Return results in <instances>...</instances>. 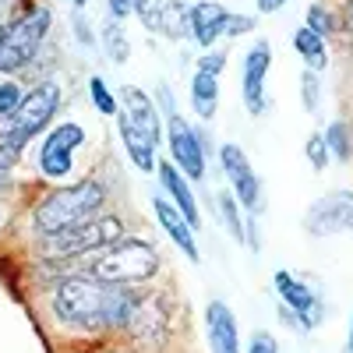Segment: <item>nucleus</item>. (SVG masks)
<instances>
[{
    "label": "nucleus",
    "mask_w": 353,
    "mask_h": 353,
    "mask_svg": "<svg viewBox=\"0 0 353 353\" xmlns=\"http://www.w3.org/2000/svg\"><path fill=\"white\" fill-rule=\"evenodd\" d=\"M304 152H307V163L314 166V170H325L329 166V145H325V134H311L307 138V145H304Z\"/></svg>",
    "instance_id": "28"
},
{
    "label": "nucleus",
    "mask_w": 353,
    "mask_h": 353,
    "mask_svg": "<svg viewBox=\"0 0 353 353\" xmlns=\"http://www.w3.org/2000/svg\"><path fill=\"white\" fill-rule=\"evenodd\" d=\"M145 28H152V32H159V21H163V0H134L131 8Z\"/></svg>",
    "instance_id": "26"
},
{
    "label": "nucleus",
    "mask_w": 353,
    "mask_h": 353,
    "mask_svg": "<svg viewBox=\"0 0 353 353\" xmlns=\"http://www.w3.org/2000/svg\"><path fill=\"white\" fill-rule=\"evenodd\" d=\"M159 272V251L145 241L134 237H121L117 244L103 248L92 254L85 276H92L99 283H113V286H131V283H145Z\"/></svg>",
    "instance_id": "3"
},
{
    "label": "nucleus",
    "mask_w": 353,
    "mask_h": 353,
    "mask_svg": "<svg viewBox=\"0 0 353 353\" xmlns=\"http://www.w3.org/2000/svg\"><path fill=\"white\" fill-rule=\"evenodd\" d=\"M128 329L145 346H163L170 339V307L163 293H149L145 301H134Z\"/></svg>",
    "instance_id": "11"
},
{
    "label": "nucleus",
    "mask_w": 353,
    "mask_h": 353,
    "mask_svg": "<svg viewBox=\"0 0 353 353\" xmlns=\"http://www.w3.org/2000/svg\"><path fill=\"white\" fill-rule=\"evenodd\" d=\"M14 4H18V0H0V28H8V25L14 21V18H11Z\"/></svg>",
    "instance_id": "37"
},
{
    "label": "nucleus",
    "mask_w": 353,
    "mask_h": 353,
    "mask_svg": "<svg viewBox=\"0 0 353 353\" xmlns=\"http://www.w3.org/2000/svg\"><path fill=\"white\" fill-rule=\"evenodd\" d=\"M21 88L14 85V81H4L0 85V117H14L18 113V106H21Z\"/></svg>",
    "instance_id": "30"
},
{
    "label": "nucleus",
    "mask_w": 353,
    "mask_h": 353,
    "mask_svg": "<svg viewBox=\"0 0 353 353\" xmlns=\"http://www.w3.org/2000/svg\"><path fill=\"white\" fill-rule=\"evenodd\" d=\"M121 106H124V117L134 128H141L156 145L163 141V121H159V110H156L149 92H141L138 85H124L121 88Z\"/></svg>",
    "instance_id": "15"
},
{
    "label": "nucleus",
    "mask_w": 353,
    "mask_h": 353,
    "mask_svg": "<svg viewBox=\"0 0 353 353\" xmlns=\"http://www.w3.org/2000/svg\"><path fill=\"white\" fill-rule=\"evenodd\" d=\"M223 64H226V57H223V53H205L201 61H198V71H201V74H216V78H219Z\"/></svg>",
    "instance_id": "35"
},
{
    "label": "nucleus",
    "mask_w": 353,
    "mask_h": 353,
    "mask_svg": "<svg viewBox=\"0 0 353 353\" xmlns=\"http://www.w3.org/2000/svg\"><path fill=\"white\" fill-rule=\"evenodd\" d=\"M307 28H311L314 36H321V39H325V36L332 32V14H329V8L311 4V8H307Z\"/></svg>",
    "instance_id": "29"
},
{
    "label": "nucleus",
    "mask_w": 353,
    "mask_h": 353,
    "mask_svg": "<svg viewBox=\"0 0 353 353\" xmlns=\"http://www.w3.org/2000/svg\"><path fill=\"white\" fill-rule=\"evenodd\" d=\"M276 290H279V301L293 311V314H301V321L307 329L318 325V293L311 286H304L297 276H290V272H276Z\"/></svg>",
    "instance_id": "16"
},
{
    "label": "nucleus",
    "mask_w": 353,
    "mask_h": 353,
    "mask_svg": "<svg viewBox=\"0 0 353 353\" xmlns=\"http://www.w3.org/2000/svg\"><path fill=\"white\" fill-rule=\"evenodd\" d=\"M18 156H21V141H14V138L0 141V173H8L18 163Z\"/></svg>",
    "instance_id": "33"
},
{
    "label": "nucleus",
    "mask_w": 353,
    "mask_h": 353,
    "mask_svg": "<svg viewBox=\"0 0 353 353\" xmlns=\"http://www.w3.org/2000/svg\"><path fill=\"white\" fill-rule=\"evenodd\" d=\"M301 88H304V110H307V113H314V110H318V92H321L318 74H314V71H304Z\"/></svg>",
    "instance_id": "31"
},
{
    "label": "nucleus",
    "mask_w": 353,
    "mask_h": 353,
    "mask_svg": "<svg viewBox=\"0 0 353 353\" xmlns=\"http://www.w3.org/2000/svg\"><path fill=\"white\" fill-rule=\"evenodd\" d=\"M46 32H50V11L46 8H36V11L14 18L8 28H0V74L21 71L39 53Z\"/></svg>",
    "instance_id": "5"
},
{
    "label": "nucleus",
    "mask_w": 353,
    "mask_h": 353,
    "mask_svg": "<svg viewBox=\"0 0 353 353\" xmlns=\"http://www.w3.org/2000/svg\"><path fill=\"white\" fill-rule=\"evenodd\" d=\"M156 170H159V181H163L170 201H173L176 209H181V216L198 230V226H201V212H198V201H194V191H191V184H188V176L176 170L173 163H159Z\"/></svg>",
    "instance_id": "17"
},
{
    "label": "nucleus",
    "mask_w": 353,
    "mask_h": 353,
    "mask_svg": "<svg viewBox=\"0 0 353 353\" xmlns=\"http://www.w3.org/2000/svg\"><path fill=\"white\" fill-rule=\"evenodd\" d=\"M117 131H121V141H124V149H128L131 163H134L141 173H152V170H156V149H159V145H156L149 134H145L141 128H134L124 113L117 117Z\"/></svg>",
    "instance_id": "19"
},
{
    "label": "nucleus",
    "mask_w": 353,
    "mask_h": 353,
    "mask_svg": "<svg viewBox=\"0 0 353 353\" xmlns=\"http://www.w3.org/2000/svg\"><path fill=\"white\" fill-rule=\"evenodd\" d=\"M304 230L311 237H332L353 230V191H329L304 212Z\"/></svg>",
    "instance_id": "8"
},
{
    "label": "nucleus",
    "mask_w": 353,
    "mask_h": 353,
    "mask_svg": "<svg viewBox=\"0 0 353 353\" xmlns=\"http://www.w3.org/2000/svg\"><path fill=\"white\" fill-rule=\"evenodd\" d=\"M219 163H223V173L230 176V188H233V198H237L248 212H258L261 209V181L251 166V159L244 156L241 145L226 141L219 149Z\"/></svg>",
    "instance_id": "9"
},
{
    "label": "nucleus",
    "mask_w": 353,
    "mask_h": 353,
    "mask_svg": "<svg viewBox=\"0 0 353 353\" xmlns=\"http://www.w3.org/2000/svg\"><path fill=\"white\" fill-rule=\"evenodd\" d=\"M152 209H156V219L163 226V233L176 244V251H181L188 261H198V241H194V226L181 216V209L170 201V198H152Z\"/></svg>",
    "instance_id": "13"
},
{
    "label": "nucleus",
    "mask_w": 353,
    "mask_h": 353,
    "mask_svg": "<svg viewBox=\"0 0 353 353\" xmlns=\"http://www.w3.org/2000/svg\"><path fill=\"white\" fill-rule=\"evenodd\" d=\"M283 4H286V0H258V11H261V14H272V11H279Z\"/></svg>",
    "instance_id": "39"
},
{
    "label": "nucleus",
    "mask_w": 353,
    "mask_h": 353,
    "mask_svg": "<svg viewBox=\"0 0 353 353\" xmlns=\"http://www.w3.org/2000/svg\"><path fill=\"white\" fill-rule=\"evenodd\" d=\"M74 28H78V39L88 46V43H92V32H88V25H85V18H81V11L74 14Z\"/></svg>",
    "instance_id": "38"
},
{
    "label": "nucleus",
    "mask_w": 353,
    "mask_h": 353,
    "mask_svg": "<svg viewBox=\"0 0 353 353\" xmlns=\"http://www.w3.org/2000/svg\"><path fill=\"white\" fill-rule=\"evenodd\" d=\"M248 353H279V346H276L272 332H265V329H258V332L251 336V346H248Z\"/></svg>",
    "instance_id": "34"
},
{
    "label": "nucleus",
    "mask_w": 353,
    "mask_h": 353,
    "mask_svg": "<svg viewBox=\"0 0 353 353\" xmlns=\"http://www.w3.org/2000/svg\"><path fill=\"white\" fill-rule=\"evenodd\" d=\"M269 64H272V46L258 39L248 57H244V106L251 117H261L265 113V74H269Z\"/></svg>",
    "instance_id": "12"
},
{
    "label": "nucleus",
    "mask_w": 353,
    "mask_h": 353,
    "mask_svg": "<svg viewBox=\"0 0 353 353\" xmlns=\"http://www.w3.org/2000/svg\"><path fill=\"white\" fill-rule=\"evenodd\" d=\"M343 25L353 28V0H346V8H343Z\"/></svg>",
    "instance_id": "40"
},
{
    "label": "nucleus",
    "mask_w": 353,
    "mask_h": 353,
    "mask_svg": "<svg viewBox=\"0 0 353 353\" xmlns=\"http://www.w3.org/2000/svg\"><path fill=\"white\" fill-rule=\"evenodd\" d=\"M134 293L92 276H71L53 290V314L64 325L78 329H128L134 311Z\"/></svg>",
    "instance_id": "1"
},
{
    "label": "nucleus",
    "mask_w": 353,
    "mask_h": 353,
    "mask_svg": "<svg viewBox=\"0 0 353 353\" xmlns=\"http://www.w3.org/2000/svg\"><path fill=\"white\" fill-rule=\"evenodd\" d=\"M230 11L223 4H216V0H201V4L191 8V39L201 46V50H209L219 36H223V25H226Z\"/></svg>",
    "instance_id": "18"
},
{
    "label": "nucleus",
    "mask_w": 353,
    "mask_h": 353,
    "mask_svg": "<svg viewBox=\"0 0 353 353\" xmlns=\"http://www.w3.org/2000/svg\"><path fill=\"white\" fill-rule=\"evenodd\" d=\"M251 28H254V18H251V14H230V18H226V25H223V36L237 39V36L251 32Z\"/></svg>",
    "instance_id": "32"
},
{
    "label": "nucleus",
    "mask_w": 353,
    "mask_h": 353,
    "mask_svg": "<svg viewBox=\"0 0 353 353\" xmlns=\"http://www.w3.org/2000/svg\"><path fill=\"white\" fill-rule=\"evenodd\" d=\"M191 106L198 113V121H212L219 110V81L216 74H194L191 78Z\"/></svg>",
    "instance_id": "20"
},
{
    "label": "nucleus",
    "mask_w": 353,
    "mask_h": 353,
    "mask_svg": "<svg viewBox=\"0 0 353 353\" xmlns=\"http://www.w3.org/2000/svg\"><path fill=\"white\" fill-rule=\"evenodd\" d=\"M8 188V173H0V191H4Z\"/></svg>",
    "instance_id": "41"
},
{
    "label": "nucleus",
    "mask_w": 353,
    "mask_h": 353,
    "mask_svg": "<svg viewBox=\"0 0 353 353\" xmlns=\"http://www.w3.org/2000/svg\"><path fill=\"white\" fill-rule=\"evenodd\" d=\"M293 46H297V53L304 57L307 71H321V68L329 64V53H325V39H321V36H314L307 25H304V28H297V32H293Z\"/></svg>",
    "instance_id": "22"
},
{
    "label": "nucleus",
    "mask_w": 353,
    "mask_h": 353,
    "mask_svg": "<svg viewBox=\"0 0 353 353\" xmlns=\"http://www.w3.org/2000/svg\"><path fill=\"white\" fill-rule=\"evenodd\" d=\"M124 237V223L117 216H96L88 223H78L64 233H53V237H43V254L46 258H92L96 251L110 248Z\"/></svg>",
    "instance_id": "4"
},
{
    "label": "nucleus",
    "mask_w": 353,
    "mask_h": 353,
    "mask_svg": "<svg viewBox=\"0 0 353 353\" xmlns=\"http://www.w3.org/2000/svg\"><path fill=\"white\" fill-rule=\"evenodd\" d=\"M71 4H74V8H85V4H88V0H71Z\"/></svg>",
    "instance_id": "43"
},
{
    "label": "nucleus",
    "mask_w": 353,
    "mask_h": 353,
    "mask_svg": "<svg viewBox=\"0 0 353 353\" xmlns=\"http://www.w3.org/2000/svg\"><path fill=\"white\" fill-rule=\"evenodd\" d=\"M346 346H350V353H353V321H350V343H346Z\"/></svg>",
    "instance_id": "42"
},
{
    "label": "nucleus",
    "mask_w": 353,
    "mask_h": 353,
    "mask_svg": "<svg viewBox=\"0 0 353 353\" xmlns=\"http://www.w3.org/2000/svg\"><path fill=\"white\" fill-rule=\"evenodd\" d=\"M88 96H92V103H96L99 113H106V117L117 113V99L110 96V88H106L103 78H92V81H88Z\"/></svg>",
    "instance_id": "27"
},
{
    "label": "nucleus",
    "mask_w": 353,
    "mask_h": 353,
    "mask_svg": "<svg viewBox=\"0 0 353 353\" xmlns=\"http://www.w3.org/2000/svg\"><path fill=\"white\" fill-rule=\"evenodd\" d=\"M166 141H170L173 166L181 170L188 181H205V149H201V138H198V131H191V124L176 110H170V117H166Z\"/></svg>",
    "instance_id": "7"
},
{
    "label": "nucleus",
    "mask_w": 353,
    "mask_h": 353,
    "mask_svg": "<svg viewBox=\"0 0 353 353\" xmlns=\"http://www.w3.org/2000/svg\"><path fill=\"white\" fill-rule=\"evenodd\" d=\"M325 145H329V156H336L339 163H350L353 145H350V128H346L343 121H336V124L325 131Z\"/></svg>",
    "instance_id": "25"
},
{
    "label": "nucleus",
    "mask_w": 353,
    "mask_h": 353,
    "mask_svg": "<svg viewBox=\"0 0 353 353\" xmlns=\"http://www.w3.org/2000/svg\"><path fill=\"white\" fill-rule=\"evenodd\" d=\"M85 141V131L74 124V121H64L61 128H53L43 141V152H39V170L53 181H61V176L71 173V156L74 149H81Z\"/></svg>",
    "instance_id": "10"
},
{
    "label": "nucleus",
    "mask_w": 353,
    "mask_h": 353,
    "mask_svg": "<svg viewBox=\"0 0 353 353\" xmlns=\"http://www.w3.org/2000/svg\"><path fill=\"white\" fill-rule=\"evenodd\" d=\"M103 50H106V57H110L113 64H128L131 43H128V36H124V25L117 21V18H110V21L103 25Z\"/></svg>",
    "instance_id": "23"
},
{
    "label": "nucleus",
    "mask_w": 353,
    "mask_h": 353,
    "mask_svg": "<svg viewBox=\"0 0 353 353\" xmlns=\"http://www.w3.org/2000/svg\"><path fill=\"white\" fill-rule=\"evenodd\" d=\"M103 205H106V188L99 181H78L68 188H57L36 205L32 230L39 237H53V233H64L78 223L96 219Z\"/></svg>",
    "instance_id": "2"
},
{
    "label": "nucleus",
    "mask_w": 353,
    "mask_h": 353,
    "mask_svg": "<svg viewBox=\"0 0 353 353\" xmlns=\"http://www.w3.org/2000/svg\"><path fill=\"white\" fill-rule=\"evenodd\" d=\"M219 216H223V223H226V230L233 233V241H237V244H248V223L241 219V209H237V198H233V191H223L219 198Z\"/></svg>",
    "instance_id": "24"
},
{
    "label": "nucleus",
    "mask_w": 353,
    "mask_h": 353,
    "mask_svg": "<svg viewBox=\"0 0 353 353\" xmlns=\"http://www.w3.org/2000/svg\"><path fill=\"white\" fill-rule=\"evenodd\" d=\"M131 8H134V0H110V14L121 21L124 14H131Z\"/></svg>",
    "instance_id": "36"
},
{
    "label": "nucleus",
    "mask_w": 353,
    "mask_h": 353,
    "mask_svg": "<svg viewBox=\"0 0 353 353\" xmlns=\"http://www.w3.org/2000/svg\"><path fill=\"white\" fill-rule=\"evenodd\" d=\"M57 106H61V85L57 81H43V85H36L32 92H28L25 99H21V106H18V113L11 117V124H14V141H28V138H36L50 121H53V113H57Z\"/></svg>",
    "instance_id": "6"
},
{
    "label": "nucleus",
    "mask_w": 353,
    "mask_h": 353,
    "mask_svg": "<svg viewBox=\"0 0 353 353\" xmlns=\"http://www.w3.org/2000/svg\"><path fill=\"white\" fill-rule=\"evenodd\" d=\"M159 36H166V39H188L191 36V8L184 0H166L163 4Z\"/></svg>",
    "instance_id": "21"
},
{
    "label": "nucleus",
    "mask_w": 353,
    "mask_h": 353,
    "mask_svg": "<svg viewBox=\"0 0 353 353\" xmlns=\"http://www.w3.org/2000/svg\"><path fill=\"white\" fill-rule=\"evenodd\" d=\"M205 336H209L212 353H241L237 318L223 301H209V307H205Z\"/></svg>",
    "instance_id": "14"
}]
</instances>
